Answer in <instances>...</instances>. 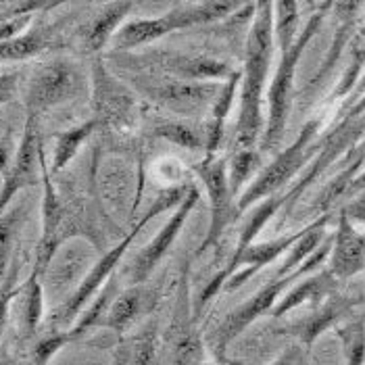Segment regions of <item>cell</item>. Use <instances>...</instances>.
<instances>
[{
	"mask_svg": "<svg viewBox=\"0 0 365 365\" xmlns=\"http://www.w3.org/2000/svg\"><path fill=\"white\" fill-rule=\"evenodd\" d=\"M28 220V202H15L0 215V282L4 280L11 263L15 261V245L21 234V227Z\"/></svg>",
	"mask_w": 365,
	"mask_h": 365,
	"instance_id": "22",
	"label": "cell"
},
{
	"mask_svg": "<svg viewBox=\"0 0 365 365\" xmlns=\"http://www.w3.org/2000/svg\"><path fill=\"white\" fill-rule=\"evenodd\" d=\"M21 294H24V307H21V324H24V334L31 336L42 317H44V290H42V282L36 272L29 274L28 282H24L21 286Z\"/></svg>",
	"mask_w": 365,
	"mask_h": 365,
	"instance_id": "27",
	"label": "cell"
},
{
	"mask_svg": "<svg viewBox=\"0 0 365 365\" xmlns=\"http://www.w3.org/2000/svg\"><path fill=\"white\" fill-rule=\"evenodd\" d=\"M299 359H301V349L299 346H292V349H288L286 353H282L280 357L274 361L272 365H297L299 364ZM230 365H240V364H230Z\"/></svg>",
	"mask_w": 365,
	"mask_h": 365,
	"instance_id": "37",
	"label": "cell"
},
{
	"mask_svg": "<svg viewBox=\"0 0 365 365\" xmlns=\"http://www.w3.org/2000/svg\"><path fill=\"white\" fill-rule=\"evenodd\" d=\"M0 365H34L31 361L29 364H24V361H17L13 357H9L6 353H0Z\"/></svg>",
	"mask_w": 365,
	"mask_h": 365,
	"instance_id": "38",
	"label": "cell"
},
{
	"mask_svg": "<svg viewBox=\"0 0 365 365\" xmlns=\"http://www.w3.org/2000/svg\"><path fill=\"white\" fill-rule=\"evenodd\" d=\"M365 163V153L361 155H357L355 157V161H351L346 168L342 169L340 173H336L326 186H324V190L317 195V200H315V205H313V209L319 213V215H326V213H330V209L334 207V202H336L338 198L346 197L349 195V190H351V184L355 182V178H357V173L361 171V165Z\"/></svg>",
	"mask_w": 365,
	"mask_h": 365,
	"instance_id": "25",
	"label": "cell"
},
{
	"mask_svg": "<svg viewBox=\"0 0 365 365\" xmlns=\"http://www.w3.org/2000/svg\"><path fill=\"white\" fill-rule=\"evenodd\" d=\"M84 92V78L80 67L69 58H53L42 63L29 76L26 90V109L40 117L63 103L78 98Z\"/></svg>",
	"mask_w": 365,
	"mask_h": 365,
	"instance_id": "10",
	"label": "cell"
},
{
	"mask_svg": "<svg viewBox=\"0 0 365 365\" xmlns=\"http://www.w3.org/2000/svg\"><path fill=\"white\" fill-rule=\"evenodd\" d=\"M134 6H136L134 2H109V4H105L80 31L86 51L88 53H101L107 44H111L113 36L123 26L125 17L130 15V11Z\"/></svg>",
	"mask_w": 365,
	"mask_h": 365,
	"instance_id": "17",
	"label": "cell"
},
{
	"mask_svg": "<svg viewBox=\"0 0 365 365\" xmlns=\"http://www.w3.org/2000/svg\"><path fill=\"white\" fill-rule=\"evenodd\" d=\"M190 188H192V182L190 184H182V186H171V188H165L159 197L155 198V202L142 213L140 220L134 222L132 230L125 236H121L119 242L115 247H111L109 251H105L103 257L92 265V269L82 278V282L78 284V288L71 292V297L65 299V303L53 313L51 324L55 328H63V326H69V324L78 322L82 309H84L90 301H94V297L107 286V282L111 280L113 272L121 263L123 255L128 253V249L132 247V242L138 238V234L144 230V225L148 224L150 220H155L157 215L169 211V209H175L186 198V195L190 192Z\"/></svg>",
	"mask_w": 365,
	"mask_h": 365,
	"instance_id": "2",
	"label": "cell"
},
{
	"mask_svg": "<svg viewBox=\"0 0 365 365\" xmlns=\"http://www.w3.org/2000/svg\"><path fill=\"white\" fill-rule=\"evenodd\" d=\"M19 269H21V263L15 259L11 263V269L6 272L4 280L0 282V340H2V334H4V328H6L11 303H13V299L17 294H21V286L24 284H17V280H19Z\"/></svg>",
	"mask_w": 365,
	"mask_h": 365,
	"instance_id": "31",
	"label": "cell"
},
{
	"mask_svg": "<svg viewBox=\"0 0 365 365\" xmlns=\"http://www.w3.org/2000/svg\"><path fill=\"white\" fill-rule=\"evenodd\" d=\"M92 113L98 130L128 134L136 125L138 94L109 71L103 56L92 63Z\"/></svg>",
	"mask_w": 365,
	"mask_h": 365,
	"instance_id": "9",
	"label": "cell"
},
{
	"mask_svg": "<svg viewBox=\"0 0 365 365\" xmlns=\"http://www.w3.org/2000/svg\"><path fill=\"white\" fill-rule=\"evenodd\" d=\"M322 119H311L303 125V130L299 132V136L294 138V142L290 146H286L284 150H280L272 163L263 169L253 182L249 184V188L238 197V211L240 215L251 209L253 205H257L259 200L278 195L282 188L305 168V163L309 161L315 153H319L322 146L315 144V136L319 132Z\"/></svg>",
	"mask_w": 365,
	"mask_h": 365,
	"instance_id": "8",
	"label": "cell"
},
{
	"mask_svg": "<svg viewBox=\"0 0 365 365\" xmlns=\"http://www.w3.org/2000/svg\"><path fill=\"white\" fill-rule=\"evenodd\" d=\"M153 136L161 140L175 144L180 148L188 150H205L209 153V123H197V121H157L153 125Z\"/></svg>",
	"mask_w": 365,
	"mask_h": 365,
	"instance_id": "20",
	"label": "cell"
},
{
	"mask_svg": "<svg viewBox=\"0 0 365 365\" xmlns=\"http://www.w3.org/2000/svg\"><path fill=\"white\" fill-rule=\"evenodd\" d=\"M144 309H146V290L142 286H130L128 290L117 294V299L113 301L101 322V328L123 334Z\"/></svg>",
	"mask_w": 365,
	"mask_h": 365,
	"instance_id": "21",
	"label": "cell"
},
{
	"mask_svg": "<svg viewBox=\"0 0 365 365\" xmlns=\"http://www.w3.org/2000/svg\"><path fill=\"white\" fill-rule=\"evenodd\" d=\"M332 9V2H324L319 6V11H315L309 17L307 26L301 29L297 42L280 53V63L276 67L272 86L267 90V115H265V130L259 142V153H276L280 148L284 134H286V125H288V117L292 109V94H294V78H297V69L301 63V56L307 51L311 40L319 34V29L324 26L326 13Z\"/></svg>",
	"mask_w": 365,
	"mask_h": 365,
	"instance_id": "3",
	"label": "cell"
},
{
	"mask_svg": "<svg viewBox=\"0 0 365 365\" xmlns=\"http://www.w3.org/2000/svg\"><path fill=\"white\" fill-rule=\"evenodd\" d=\"M261 153L259 148H247V150H234L230 165H227V180L234 197H240V190L247 182H251L253 173L259 168Z\"/></svg>",
	"mask_w": 365,
	"mask_h": 365,
	"instance_id": "30",
	"label": "cell"
},
{
	"mask_svg": "<svg viewBox=\"0 0 365 365\" xmlns=\"http://www.w3.org/2000/svg\"><path fill=\"white\" fill-rule=\"evenodd\" d=\"M198 198H200V190H198L197 184H192L190 192L173 209V213L169 215L165 225L159 230V234L148 245H144L140 253L132 259V263L128 267V280H130L132 286H142V282L148 280V276L155 272V267L165 259L169 249L178 240L184 224L188 222L192 209L198 205Z\"/></svg>",
	"mask_w": 365,
	"mask_h": 365,
	"instance_id": "13",
	"label": "cell"
},
{
	"mask_svg": "<svg viewBox=\"0 0 365 365\" xmlns=\"http://www.w3.org/2000/svg\"><path fill=\"white\" fill-rule=\"evenodd\" d=\"M299 2H274V38L280 53L299 38Z\"/></svg>",
	"mask_w": 365,
	"mask_h": 365,
	"instance_id": "28",
	"label": "cell"
},
{
	"mask_svg": "<svg viewBox=\"0 0 365 365\" xmlns=\"http://www.w3.org/2000/svg\"><path fill=\"white\" fill-rule=\"evenodd\" d=\"M336 336L342 344L344 365H365V319H349L336 326Z\"/></svg>",
	"mask_w": 365,
	"mask_h": 365,
	"instance_id": "29",
	"label": "cell"
},
{
	"mask_svg": "<svg viewBox=\"0 0 365 365\" xmlns=\"http://www.w3.org/2000/svg\"><path fill=\"white\" fill-rule=\"evenodd\" d=\"M274 2L255 4L253 26L245 44V67L240 71L238 117L234 125V150L259 148L265 130V86L274 58Z\"/></svg>",
	"mask_w": 365,
	"mask_h": 365,
	"instance_id": "1",
	"label": "cell"
},
{
	"mask_svg": "<svg viewBox=\"0 0 365 365\" xmlns=\"http://www.w3.org/2000/svg\"><path fill=\"white\" fill-rule=\"evenodd\" d=\"M17 148L19 144H15V136L11 130H6L2 136H0V175L4 178L11 169V163L17 155Z\"/></svg>",
	"mask_w": 365,
	"mask_h": 365,
	"instance_id": "35",
	"label": "cell"
},
{
	"mask_svg": "<svg viewBox=\"0 0 365 365\" xmlns=\"http://www.w3.org/2000/svg\"><path fill=\"white\" fill-rule=\"evenodd\" d=\"M217 364L220 365H230L227 361H225V357H222V359H217Z\"/></svg>",
	"mask_w": 365,
	"mask_h": 365,
	"instance_id": "39",
	"label": "cell"
},
{
	"mask_svg": "<svg viewBox=\"0 0 365 365\" xmlns=\"http://www.w3.org/2000/svg\"><path fill=\"white\" fill-rule=\"evenodd\" d=\"M359 303H361V299H357V297H342V294L334 292L307 317L284 326L282 332L299 338V342L305 349H311L317 338L322 336L326 330L336 328L342 319H346L351 315V311L355 309Z\"/></svg>",
	"mask_w": 365,
	"mask_h": 365,
	"instance_id": "15",
	"label": "cell"
},
{
	"mask_svg": "<svg viewBox=\"0 0 365 365\" xmlns=\"http://www.w3.org/2000/svg\"><path fill=\"white\" fill-rule=\"evenodd\" d=\"M238 2H175L168 13L159 17H140L125 21L113 36V53H132L150 42H157L178 29L197 28L222 21L238 11Z\"/></svg>",
	"mask_w": 365,
	"mask_h": 365,
	"instance_id": "4",
	"label": "cell"
},
{
	"mask_svg": "<svg viewBox=\"0 0 365 365\" xmlns=\"http://www.w3.org/2000/svg\"><path fill=\"white\" fill-rule=\"evenodd\" d=\"M117 294H119V282L113 280L111 278V280L107 282V286L101 290V294L92 301V305H90V307H88V309L78 317V322L67 330V332H69V336H71V340L84 336L88 330H92V328L101 326V322H103L105 313L109 311L111 303L117 299Z\"/></svg>",
	"mask_w": 365,
	"mask_h": 365,
	"instance_id": "26",
	"label": "cell"
},
{
	"mask_svg": "<svg viewBox=\"0 0 365 365\" xmlns=\"http://www.w3.org/2000/svg\"><path fill=\"white\" fill-rule=\"evenodd\" d=\"M332 220V215L330 213H326V215H319L315 222H311L309 230H307V234L290 249V253L288 257L282 261V265L278 267V272H276V278H282V276H288V274H292V272H297L307 259H309L311 255L315 253L322 245H324V236H326V225L328 222Z\"/></svg>",
	"mask_w": 365,
	"mask_h": 365,
	"instance_id": "24",
	"label": "cell"
},
{
	"mask_svg": "<svg viewBox=\"0 0 365 365\" xmlns=\"http://www.w3.org/2000/svg\"><path fill=\"white\" fill-rule=\"evenodd\" d=\"M328 269L336 280H349L365 272V234L349 220L346 211L338 217Z\"/></svg>",
	"mask_w": 365,
	"mask_h": 365,
	"instance_id": "16",
	"label": "cell"
},
{
	"mask_svg": "<svg viewBox=\"0 0 365 365\" xmlns=\"http://www.w3.org/2000/svg\"><path fill=\"white\" fill-rule=\"evenodd\" d=\"M17 88H19V73L17 71H9L0 76V107L11 103L17 96Z\"/></svg>",
	"mask_w": 365,
	"mask_h": 365,
	"instance_id": "36",
	"label": "cell"
},
{
	"mask_svg": "<svg viewBox=\"0 0 365 365\" xmlns=\"http://www.w3.org/2000/svg\"><path fill=\"white\" fill-rule=\"evenodd\" d=\"M56 44H61V26L58 24L36 26L13 40L0 42V63L28 61V58L51 51Z\"/></svg>",
	"mask_w": 365,
	"mask_h": 365,
	"instance_id": "18",
	"label": "cell"
},
{
	"mask_svg": "<svg viewBox=\"0 0 365 365\" xmlns=\"http://www.w3.org/2000/svg\"><path fill=\"white\" fill-rule=\"evenodd\" d=\"M192 171L197 173L198 180L202 182V186L207 190L209 211H211L207 236L197 251V255H200L220 242L222 234L240 217V211H238V198L234 197V192L230 188L227 163L222 157H205L200 163L192 168Z\"/></svg>",
	"mask_w": 365,
	"mask_h": 365,
	"instance_id": "11",
	"label": "cell"
},
{
	"mask_svg": "<svg viewBox=\"0 0 365 365\" xmlns=\"http://www.w3.org/2000/svg\"><path fill=\"white\" fill-rule=\"evenodd\" d=\"M40 117L29 115L26 119L24 136L19 140L17 155L11 163L9 173L2 178L0 188V215L13 205L15 197L24 192L26 188H34L42 184V159H44V146L38 128Z\"/></svg>",
	"mask_w": 365,
	"mask_h": 365,
	"instance_id": "12",
	"label": "cell"
},
{
	"mask_svg": "<svg viewBox=\"0 0 365 365\" xmlns=\"http://www.w3.org/2000/svg\"><path fill=\"white\" fill-rule=\"evenodd\" d=\"M336 282V278L330 274V269L311 274L307 278L299 280V284H297L284 299H280V303L274 307L272 315H274L276 319H280L286 313H290V311L301 307V305H305V303L319 305L322 301H326L328 297L334 294Z\"/></svg>",
	"mask_w": 365,
	"mask_h": 365,
	"instance_id": "19",
	"label": "cell"
},
{
	"mask_svg": "<svg viewBox=\"0 0 365 365\" xmlns=\"http://www.w3.org/2000/svg\"><path fill=\"white\" fill-rule=\"evenodd\" d=\"M98 130V123L94 119H88L84 123L65 130L55 136V150H53V165H51V173L56 175L63 169L67 168L80 153V148L84 146L90 136H94Z\"/></svg>",
	"mask_w": 365,
	"mask_h": 365,
	"instance_id": "23",
	"label": "cell"
},
{
	"mask_svg": "<svg viewBox=\"0 0 365 365\" xmlns=\"http://www.w3.org/2000/svg\"><path fill=\"white\" fill-rule=\"evenodd\" d=\"M119 73H144L157 78H171L182 82H227L236 71L220 58L195 53H180L169 48L144 53H111Z\"/></svg>",
	"mask_w": 365,
	"mask_h": 365,
	"instance_id": "6",
	"label": "cell"
},
{
	"mask_svg": "<svg viewBox=\"0 0 365 365\" xmlns=\"http://www.w3.org/2000/svg\"><path fill=\"white\" fill-rule=\"evenodd\" d=\"M67 342H71V336H69L67 330L53 332V334H48L46 338H42V340L34 346V351H31V364L48 365L51 364V359L55 357L56 353H58Z\"/></svg>",
	"mask_w": 365,
	"mask_h": 365,
	"instance_id": "32",
	"label": "cell"
},
{
	"mask_svg": "<svg viewBox=\"0 0 365 365\" xmlns=\"http://www.w3.org/2000/svg\"><path fill=\"white\" fill-rule=\"evenodd\" d=\"M365 63V46L361 48H357L355 51V55H353V61H351V65H349V69L344 71V76H342V80H340V84L334 90V98H340V96H344V94H349L351 90H353V86L355 82L359 80V73H361V67H364Z\"/></svg>",
	"mask_w": 365,
	"mask_h": 365,
	"instance_id": "34",
	"label": "cell"
},
{
	"mask_svg": "<svg viewBox=\"0 0 365 365\" xmlns=\"http://www.w3.org/2000/svg\"><path fill=\"white\" fill-rule=\"evenodd\" d=\"M119 80L155 107L186 117L188 121L211 117L224 86L222 82H182L144 73H119Z\"/></svg>",
	"mask_w": 365,
	"mask_h": 365,
	"instance_id": "7",
	"label": "cell"
},
{
	"mask_svg": "<svg viewBox=\"0 0 365 365\" xmlns=\"http://www.w3.org/2000/svg\"><path fill=\"white\" fill-rule=\"evenodd\" d=\"M192 303L188 297V280H182L178 290V301L173 317L168 328L165 340V365H200L205 357L202 340L195 330Z\"/></svg>",
	"mask_w": 365,
	"mask_h": 365,
	"instance_id": "14",
	"label": "cell"
},
{
	"mask_svg": "<svg viewBox=\"0 0 365 365\" xmlns=\"http://www.w3.org/2000/svg\"><path fill=\"white\" fill-rule=\"evenodd\" d=\"M153 332L146 330L130 346V351H132V365H157V340H155Z\"/></svg>",
	"mask_w": 365,
	"mask_h": 365,
	"instance_id": "33",
	"label": "cell"
},
{
	"mask_svg": "<svg viewBox=\"0 0 365 365\" xmlns=\"http://www.w3.org/2000/svg\"><path fill=\"white\" fill-rule=\"evenodd\" d=\"M332 253V238H328L315 253L311 255L309 259L292 274L282 276V278H274L267 282L263 288H259L249 301H245L242 305H238L236 309H232L224 319L217 324V328L209 334V346L213 351V355L217 359L225 357V349L240 336L251 324H255L261 315L274 311V307L280 303L282 292L297 280H303L311 274H315L319 269V265L330 257Z\"/></svg>",
	"mask_w": 365,
	"mask_h": 365,
	"instance_id": "5",
	"label": "cell"
}]
</instances>
